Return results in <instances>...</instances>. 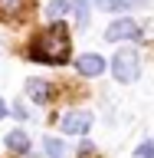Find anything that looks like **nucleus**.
Returning <instances> with one entry per match:
<instances>
[{
	"label": "nucleus",
	"mask_w": 154,
	"mask_h": 158,
	"mask_svg": "<svg viewBox=\"0 0 154 158\" xmlns=\"http://www.w3.org/2000/svg\"><path fill=\"white\" fill-rule=\"evenodd\" d=\"M43 152H46V158H69V148L62 138H43Z\"/></svg>",
	"instance_id": "nucleus-9"
},
{
	"label": "nucleus",
	"mask_w": 154,
	"mask_h": 158,
	"mask_svg": "<svg viewBox=\"0 0 154 158\" xmlns=\"http://www.w3.org/2000/svg\"><path fill=\"white\" fill-rule=\"evenodd\" d=\"M72 10H76V27L85 30L89 27V0H72Z\"/></svg>",
	"instance_id": "nucleus-11"
},
{
	"label": "nucleus",
	"mask_w": 154,
	"mask_h": 158,
	"mask_svg": "<svg viewBox=\"0 0 154 158\" xmlns=\"http://www.w3.org/2000/svg\"><path fill=\"white\" fill-rule=\"evenodd\" d=\"M69 53H72V46H69V27L66 23H49L26 46V56L33 63H46V66H62L69 59Z\"/></svg>",
	"instance_id": "nucleus-1"
},
{
	"label": "nucleus",
	"mask_w": 154,
	"mask_h": 158,
	"mask_svg": "<svg viewBox=\"0 0 154 158\" xmlns=\"http://www.w3.org/2000/svg\"><path fill=\"white\" fill-rule=\"evenodd\" d=\"M7 112H10V109H7V102H3V99H0V118L7 115Z\"/></svg>",
	"instance_id": "nucleus-14"
},
{
	"label": "nucleus",
	"mask_w": 154,
	"mask_h": 158,
	"mask_svg": "<svg viewBox=\"0 0 154 158\" xmlns=\"http://www.w3.org/2000/svg\"><path fill=\"white\" fill-rule=\"evenodd\" d=\"M72 7V3H69V0H53V3H46V17H62V13H66V10Z\"/></svg>",
	"instance_id": "nucleus-12"
},
{
	"label": "nucleus",
	"mask_w": 154,
	"mask_h": 158,
	"mask_svg": "<svg viewBox=\"0 0 154 158\" xmlns=\"http://www.w3.org/2000/svg\"><path fill=\"white\" fill-rule=\"evenodd\" d=\"M89 128H92L89 112H66L62 115V132H69V135H85Z\"/></svg>",
	"instance_id": "nucleus-5"
},
{
	"label": "nucleus",
	"mask_w": 154,
	"mask_h": 158,
	"mask_svg": "<svg viewBox=\"0 0 154 158\" xmlns=\"http://www.w3.org/2000/svg\"><path fill=\"white\" fill-rule=\"evenodd\" d=\"M141 36V27H138L135 20L128 17V20H115L112 27L105 30V40L108 43H121V40H138Z\"/></svg>",
	"instance_id": "nucleus-3"
},
{
	"label": "nucleus",
	"mask_w": 154,
	"mask_h": 158,
	"mask_svg": "<svg viewBox=\"0 0 154 158\" xmlns=\"http://www.w3.org/2000/svg\"><path fill=\"white\" fill-rule=\"evenodd\" d=\"M151 155H154V142H144L138 148V158H151Z\"/></svg>",
	"instance_id": "nucleus-13"
},
{
	"label": "nucleus",
	"mask_w": 154,
	"mask_h": 158,
	"mask_svg": "<svg viewBox=\"0 0 154 158\" xmlns=\"http://www.w3.org/2000/svg\"><path fill=\"white\" fill-rule=\"evenodd\" d=\"M26 10V0H0V20H17Z\"/></svg>",
	"instance_id": "nucleus-10"
},
{
	"label": "nucleus",
	"mask_w": 154,
	"mask_h": 158,
	"mask_svg": "<svg viewBox=\"0 0 154 158\" xmlns=\"http://www.w3.org/2000/svg\"><path fill=\"white\" fill-rule=\"evenodd\" d=\"M76 73H79V76H85V79L102 76V73H105V59L98 56V53H82V56L76 59Z\"/></svg>",
	"instance_id": "nucleus-4"
},
{
	"label": "nucleus",
	"mask_w": 154,
	"mask_h": 158,
	"mask_svg": "<svg viewBox=\"0 0 154 158\" xmlns=\"http://www.w3.org/2000/svg\"><path fill=\"white\" fill-rule=\"evenodd\" d=\"M112 73H115L118 82H135L141 76V56H138V49H131V46L118 49L115 59H112Z\"/></svg>",
	"instance_id": "nucleus-2"
},
{
	"label": "nucleus",
	"mask_w": 154,
	"mask_h": 158,
	"mask_svg": "<svg viewBox=\"0 0 154 158\" xmlns=\"http://www.w3.org/2000/svg\"><path fill=\"white\" fill-rule=\"evenodd\" d=\"M98 10H108V13H125V10L144 7V0H95Z\"/></svg>",
	"instance_id": "nucleus-6"
},
{
	"label": "nucleus",
	"mask_w": 154,
	"mask_h": 158,
	"mask_svg": "<svg viewBox=\"0 0 154 158\" xmlns=\"http://www.w3.org/2000/svg\"><path fill=\"white\" fill-rule=\"evenodd\" d=\"M7 148L10 152H20V155H30V135L23 132V128H13L7 135Z\"/></svg>",
	"instance_id": "nucleus-8"
},
{
	"label": "nucleus",
	"mask_w": 154,
	"mask_h": 158,
	"mask_svg": "<svg viewBox=\"0 0 154 158\" xmlns=\"http://www.w3.org/2000/svg\"><path fill=\"white\" fill-rule=\"evenodd\" d=\"M26 96L43 106V102L49 99V82H46V79H26Z\"/></svg>",
	"instance_id": "nucleus-7"
}]
</instances>
